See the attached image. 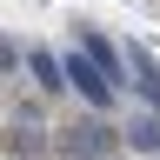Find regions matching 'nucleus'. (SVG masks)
Wrapping results in <instances>:
<instances>
[{
    "label": "nucleus",
    "instance_id": "1",
    "mask_svg": "<svg viewBox=\"0 0 160 160\" xmlns=\"http://www.w3.org/2000/svg\"><path fill=\"white\" fill-rule=\"evenodd\" d=\"M67 80H73V93L87 100V107H100V113H107L113 100H120V80H113L107 67H100V60H93L87 47H80V53H67Z\"/></svg>",
    "mask_w": 160,
    "mask_h": 160
},
{
    "label": "nucleus",
    "instance_id": "2",
    "mask_svg": "<svg viewBox=\"0 0 160 160\" xmlns=\"http://www.w3.org/2000/svg\"><path fill=\"white\" fill-rule=\"evenodd\" d=\"M127 73H133V87H140V93H147L153 107H160V67H153V60L140 53V47H127Z\"/></svg>",
    "mask_w": 160,
    "mask_h": 160
},
{
    "label": "nucleus",
    "instance_id": "3",
    "mask_svg": "<svg viewBox=\"0 0 160 160\" xmlns=\"http://www.w3.org/2000/svg\"><path fill=\"white\" fill-rule=\"evenodd\" d=\"M27 67H33V80H40L47 93H60V87H73V80H67V60H53V53H27Z\"/></svg>",
    "mask_w": 160,
    "mask_h": 160
},
{
    "label": "nucleus",
    "instance_id": "4",
    "mask_svg": "<svg viewBox=\"0 0 160 160\" xmlns=\"http://www.w3.org/2000/svg\"><path fill=\"white\" fill-rule=\"evenodd\" d=\"M73 153H113V127H100V120L73 127Z\"/></svg>",
    "mask_w": 160,
    "mask_h": 160
},
{
    "label": "nucleus",
    "instance_id": "5",
    "mask_svg": "<svg viewBox=\"0 0 160 160\" xmlns=\"http://www.w3.org/2000/svg\"><path fill=\"white\" fill-rule=\"evenodd\" d=\"M80 47H87V53H93V60H100V67H107L113 80H127V67H120V53H113L107 40H100V33H80Z\"/></svg>",
    "mask_w": 160,
    "mask_h": 160
},
{
    "label": "nucleus",
    "instance_id": "6",
    "mask_svg": "<svg viewBox=\"0 0 160 160\" xmlns=\"http://www.w3.org/2000/svg\"><path fill=\"white\" fill-rule=\"evenodd\" d=\"M127 140H133L140 153H153V147H160V113H147V120H127Z\"/></svg>",
    "mask_w": 160,
    "mask_h": 160
}]
</instances>
